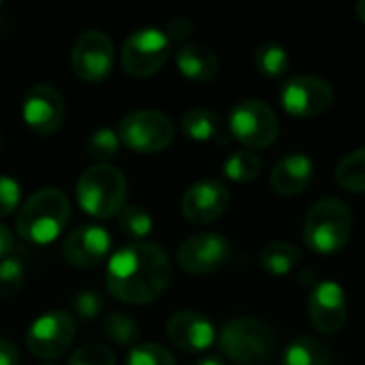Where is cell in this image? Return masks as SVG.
<instances>
[{
  "label": "cell",
  "mask_w": 365,
  "mask_h": 365,
  "mask_svg": "<svg viewBox=\"0 0 365 365\" xmlns=\"http://www.w3.org/2000/svg\"><path fill=\"white\" fill-rule=\"evenodd\" d=\"M173 269L165 250L150 242H130L107 263V291L130 306L156 302L171 284Z\"/></svg>",
  "instance_id": "obj_1"
},
{
  "label": "cell",
  "mask_w": 365,
  "mask_h": 365,
  "mask_svg": "<svg viewBox=\"0 0 365 365\" xmlns=\"http://www.w3.org/2000/svg\"><path fill=\"white\" fill-rule=\"evenodd\" d=\"M71 218V203L58 188H41L17 212V233L21 240L45 246L62 235Z\"/></svg>",
  "instance_id": "obj_2"
},
{
  "label": "cell",
  "mask_w": 365,
  "mask_h": 365,
  "mask_svg": "<svg viewBox=\"0 0 365 365\" xmlns=\"http://www.w3.org/2000/svg\"><path fill=\"white\" fill-rule=\"evenodd\" d=\"M353 235V214L338 197L319 199L304 220V242L319 255L340 252Z\"/></svg>",
  "instance_id": "obj_3"
},
{
  "label": "cell",
  "mask_w": 365,
  "mask_h": 365,
  "mask_svg": "<svg viewBox=\"0 0 365 365\" xmlns=\"http://www.w3.org/2000/svg\"><path fill=\"white\" fill-rule=\"evenodd\" d=\"M218 346L235 365H265L278 349V338L265 321L240 317L222 327Z\"/></svg>",
  "instance_id": "obj_4"
},
{
  "label": "cell",
  "mask_w": 365,
  "mask_h": 365,
  "mask_svg": "<svg viewBox=\"0 0 365 365\" xmlns=\"http://www.w3.org/2000/svg\"><path fill=\"white\" fill-rule=\"evenodd\" d=\"M77 203L94 218H113L126 205L128 184L120 169L111 165H92L77 180Z\"/></svg>",
  "instance_id": "obj_5"
},
{
  "label": "cell",
  "mask_w": 365,
  "mask_h": 365,
  "mask_svg": "<svg viewBox=\"0 0 365 365\" xmlns=\"http://www.w3.org/2000/svg\"><path fill=\"white\" fill-rule=\"evenodd\" d=\"M118 139L137 154H156L173 143L175 128L167 113L139 109L126 113L118 124Z\"/></svg>",
  "instance_id": "obj_6"
},
{
  "label": "cell",
  "mask_w": 365,
  "mask_h": 365,
  "mask_svg": "<svg viewBox=\"0 0 365 365\" xmlns=\"http://www.w3.org/2000/svg\"><path fill=\"white\" fill-rule=\"evenodd\" d=\"M229 130L246 148L263 150L276 143L280 135V122L276 111L267 103L259 98H246L235 103V107L231 109Z\"/></svg>",
  "instance_id": "obj_7"
},
{
  "label": "cell",
  "mask_w": 365,
  "mask_h": 365,
  "mask_svg": "<svg viewBox=\"0 0 365 365\" xmlns=\"http://www.w3.org/2000/svg\"><path fill=\"white\" fill-rule=\"evenodd\" d=\"M171 56V41L158 28H141L133 32L122 47V68L139 79L156 75Z\"/></svg>",
  "instance_id": "obj_8"
},
{
  "label": "cell",
  "mask_w": 365,
  "mask_h": 365,
  "mask_svg": "<svg viewBox=\"0 0 365 365\" xmlns=\"http://www.w3.org/2000/svg\"><path fill=\"white\" fill-rule=\"evenodd\" d=\"M75 331L77 325L73 314L53 310L32 321L30 329L26 331V346L38 359H56L73 344Z\"/></svg>",
  "instance_id": "obj_9"
},
{
  "label": "cell",
  "mask_w": 365,
  "mask_h": 365,
  "mask_svg": "<svg viewBox=\"0 0 365 365\" xmlns=\"http://www.w3.org/2000/svg\"><path fill=\"white\" fill-rule=\"evenodd\" d=\"M334 86L317 75H293L280 88V103L291 115L314 118L334 103Z\"/></svg>",
  "instance_id": "obj_10"
},
{
  "label": "cell",
  "mask_w": 365,
  "mask_h": 365,
  "mask_svg": "<svg viewBox=\"0 0 365 365\" xmlns=\"http://www.w3.org/2000/svg\"><path fill=\"white\" fill-rule=\"evenodd\" d=\"M115 60V49L107 32L86 30L73 45L71 66L73 73L88 83H98L109 77Z\"/></svg>",
  "instance_id": "obj_11"
},
{
  "label": "cell",
  "mask_w": 365,
  "mask_h": 365,
  "mask_svg": "<svg viewBox=\"0 0 365 365\" xmlns=\"http://www.w3.org/2000/svg\"><path fill=\"white\" fill-rule=\"evenodd\" d=\"M231 261V244L220 233H197L178 248V263L190 276H207Z\"/></svg>",
  "instance_id": "obj_12"
},
{
  "label": "cell",
  "mask_w": 365,
  "mask_h": 365,
  "mask_svg": "<svg viewBox=\"0 0 365 365\" xmlns=\"http://www.w3.org/2000/svg\"><path fill=\"white\" fill-rule=\"evenodd\" d=\"M21 115H24L26 126L34 135L49 137L64 122V101L60 92L49 83L32 86L24 96Z\"/></svg>",
  "instance_id": "obj_13"
},
{
  "label": "cell",
  "mask_w": 365,
  "mask_h": 365,
  "mask_svg": "<svg viewBox=\"0 0 365 365\" xmlns=\"http://www.w3.org/2000/svg\"><path fill=\"white\" fill-rule=\"evenodd\" d=\"M308 314L317 331L325 336L338 334L346 325L349 317V304L342 287L334 280L319 282L308 297Z\"/></svg>",
  "instance_id": "obj_14"
},
{
  "label": "cell",
  "mask_w": 365,
  "mask_h": 365,
  "mask_svg": "<svg viewBox=\"0 0 365 365\" xmlns=\"http://www.w3.org/2000/svg\"><path fill=\"white\" fill-rule=\"evenodd\" d=\"M231 203V192L220 180H201L182 197V214L192 225H210L218 220Z\"/></svg>",
  "instance_id": "obj_15"
},
{
  "label": "cell",
  "mask_w": 365,
  "mask_h": 365,
  "mask_svg": "<svg viewBox=\"0 0 365 365\" xmlns=\"http://www.w3.org/2000/svg\"><path fill=\"white\" fill-rule=\"evenodd\" d=\"M111 250V235L98 225H81L71 231L62 244L64 261L77 269L98 267Z\"/></svg>",
  "instance_id": "obj_16"
},
{
  "label": "cell",
  "mask_w": 365,
  "mask_h": 365,
  "mask_svg": "<svg viewBox=\"0 0 365 365\" xmlns=\"http://www.w3.org/2000/svg\"><path fill=\"white\" fill-rule=\"evenodd\" d=\"M169 342L184 353L207 351L216 340V329L212 321L195 310H180L167 321Z\"/></svg>",
  "instance_id": "obj_17"
},
{
  "label": "cell",
  "mask_w": 365,
  "mask_h": 365,
  "mask_svg": "<svg viewBox=\"0 0 365 365\" xmlns=\"http://www.w3.org/2000/svg\"><path fill=\"white\" fill-rule=\"evenodd\" d=\"M312 175H314L312 158L304 152H291L274 165L269 173V182L278 195L295 197L310 186Z\"/></svg>",
  "instance_id": "obj_18"
},
{
  "label": "cell",
  "mask_w": 365,
  "mask_h": 365,
  "mask_svg": "<svg viewBox=\"0 0 365 365\" xmlns=\"http://www.w3.org/2000/svg\"><path fill=\"white\" fill-rule=\"evenodd\" d=\"M175 64L180 73L192 81H210L220 71V60L207 45L188 43L175 51Z\"/></svg>",
  "instance_id": "obj_19"
},
{
  "label": "cell",
  "mask_w": 365,
  "mask_h": 365,
  "mask_svg": "<svg viewBox=\"0 0 365 365\" xmlns=\"http://www.w3.org/2000/svg\"><path fill=\"white\" fill-rule=\"evenodd\" d=\"M282 365H334V351L314 336H302L284 349Z\"/></svg>",
  "instance_id": "obj_20"
},
{
  "label": "cell",
  "mask_w": 365,
  "mask_h": 365,
  "mask_svg": "<svg viewBox=\"0 0 365 365\" xmlns=\"http://www.w3.org/2000/svg\"><path fill=\"white\" fill-rule=\"evenodd\" d=\"M261 267L272 276H287L302 263V250L284 240L269 242L261 250Z\"/></svg>",
  "instance_id": "obj_21"
},
{
  "label": "cell",
  "mask_w": 365,
  "mask_h": 365,
  "mask_svg": "<svg viewBox=\"0 0 365 365\" xmlns=\"http://www.w3.org/2000/svg\"><path fill=\"white\" fill-rule=\"evenodd\" d=\"M182 133L192 141H218L222 135L220 115L212 109H190L182 115Z\"/></svg>",
  "instance_id": "obj_22"
},
{
  "label": "cell",
  "mask_w": 365,
  "mask_h": 365,
  "mask_svg": "<svg viewBox=\"0 0 365 365\" xmlns=\"http://www.w3.org/2000/svg\"><path fill=\"white\" fill-rule=\"evenodd\" d=\"M103 331L109 338V342H113L115 346H122V349H135L137 346L139 325L126 312H120V310L109 312L103 321Z\"/></svg>",
  "instance_id": "obj_23"
},
{
  "label": "cell",
  "mask_w": 365,
  "mask_h": 365,
  "mask_svg": "<svg viewBox=\"0 0 365 365\" xmlns=\"http://www.w3.org/2000/svg\"><path fill=\"white\" fill-rule=\"evenodd\" d=\"M336 182L349 192H365V148L346 154L338 163Z\"/></svg>",
  "instance_id": "obj_24"
},
{
  "label": "cell",
  "mask_w": 365,
  "mask_h": 365,
  "mask_svg": "<svg viewBox=\"0 0 365 365\" xmlns=\"http://www.w3.org/2000/svg\"><path fill=\"white\" fill-rule=\"evenodd\" d=\"M118 225L122 229V233L133 240V242H143L145 237L152 235L154 231V218L150 216V212L137 203L133 205H124L118 214Z\"/></svg>",
  "instance_id": "obj_25"
},
{
  "label": "cell",
  "mask_w": 365,
  "mask_h": 365,
  "mask_svg": "<svg viewBox=\"0 0 365 365\" xmlns=\"http://www.w3.org/2000/svg\"><path fill=\"white\" fill-rule=\"evenodd\" d=\"M289 51L278 43H261L255 51V66L265 77H280L289 71Z\"/></svg>",
  "instance_id": "obj_26"
},
{
  "label": "cell",
  "mask_w": 365,
  "mask_h": 365,
  "mask_svg": "<svg viewBox=\"0 0 365 365\" xmlns=\"http://www.w3.org/2000/svg\"><path fill=\"white\" fill-rule=\"evenodd\" d=\"M261 158L250 152V150H240V152H233L227 160H225V175L233 182H240V184H246V182H252L259 178L261 173Z\"/></svg>",
  "instance_id": "obj_27"
},
{
  "label": "cell",
  "mask_w": 365,
  "mask_h": 365,
  "mask_svg": "<svg viewBox=\"0 0 365 365\" xmlns=\"http://www.w3.org/2000/svg\"><path fill=\"white\" fill-rule=\"evenodd\" d=\"M118 150H120L118 133L113 128H107V126L94 130L86 143V154L96 165H107L109 160H113L118 156Z\"/></svg>",
  "instance_id": "obj_28"
},
{
  "label": "cell",
  "mask_w": 365,
  "mask_h": 365,
  "mask_svg": "<svg viewBox=\"0 0 365 365\" xmlns=\"http://www.w3.org/2000/svg\"><path fill=\"white\" fill-rule=\"evenodd\" d=\"M26 278L24 261L17 257H4L0 261V297H13L21 291Z\"/></svg>",
  "instance_id": "obj_29"
},
{
  "label": "cell",
  "mask_w": 365,
  "mask_h": 365,
  "mask_svg": "<svg viewBox=\"0 0 365 365\" xmlns=\"http://www.w3.org/2000/svg\"><path fill=\"white\" fill-rule=\"evenodd\" d=\"M126 365H178L175 357L160 344H137L130 349V355L126 359Z\"/></svg>",
  "instance_id": "obj_30"
},
{
  "label": "cell",
  "mask_w": 365,
  "mask_h": 365,
  "mask_svg": "<svg viewBox=\"0 0 365 365\" xmlns=\"http://www.w3.org/2000/svg\"><path fill=\"white\" fill-rule=\"evenodd\" d=\"M105 308V297L96 289H83L73 297V310L83 321H94Z\"/></svg>",
  "instance_id": "obj_31"
},
{
  "label": "cell",
  "mask_w": 365,
  "mask_h": 365,
  "mask_svg": "<svg viewBox=\"0 0 365 365\" xmlns=\"http://www.w3.org/2000/svg\"><path fill=\"white\" fill-rule=\"evenodd\" d=\"M68 365H115V355L109 346L86 344L71 355Z\"/></svg>",
  "instance_id": "obj_32"
},
{
  "label": "cell",
  "mask_w": 365,
  "mask_h": 365,
  "mask_svg": "<svg viewBox=\"0 0 365 365\" xmlns=\"http://www.w3.org/2000/svg\"><path fill=\"white\" fill-rule=\"evenodd\" d=\"M21 199V186L9 175H0V218L13 214Z\"/></svg>",
  "instance_id": "obj_33"
},
{
  "label": "cell",
  "mask_w": 365,
  "mask_h": 365,
  "mask_svg": "<svg viewBox=\"0 0 365 365\" xmlns=\"http://www.w3.org/2000/svg\"><path fill=\"white\" fill-rule=\"evenodd\" d=\"M190 32H192V21L188 17H173L165 34L173 43V41H184L186 36H190Z\"/></svg>",
  "instance_id": "obj_34"
},
{
  "label": "cell",
  "mask_w": 365,
  "mask_h": 365,
  "mask_svg": "<svg viewBox=\"0 0 365 365\" xmlns=\"http://www.w3.org/2000/svg\"><path fill=\"white\" fill-rule=\"evenodd\" d=\"M0 365H19V351L11 340L0 338Z\"/></svg>",
  "instance_id": "obj_35"
},
{
  "label": "cell",
  "mask_w": 365,
  "mask_h": 365,
  "mask_svg": "<svg viewBox=\"0 0 365 365\" xmlns=\"http://www.w3.org/2000/svg\"><path fill=\"white\" fill-rule=\"evenodd\" d=\"M11 248H13V233L0 222V261H2V257H6L11 252Z\"/></svg>",
  "instance_id": "obj_36"
},
{
  "label": "cell",
  "mask_w": 365,
  "mask_h": 365,
  "mask_svg": "<svg viewBox=\"0 0 365 365\" xmlns=\"http://www.w3.org/2000/svg\"><path fill=\"white\" fill-rule=\"evenodd\" d=\"M192 365H225V364L220 361V357H203V359L195 361Z\"/></svg>",
  "instance_id": "obj_37"
},
{
  "label": "cell",
  "mask_w": 365,
  "mask_h": 365,
  "mask_svg": "<svg viewBox=\"0 0 365 365\" xmlns=\"http://www.w3.org/2000/svg\"><path fill=\"white\" fill-rule=\"evenodd\" d=\"M357 15H359L361 21H365V0H359V2H357Z\"/></svg>",
  "instance_id": "obj_38"
},
{
  "label": "cell",
  "mask_w": 365,
  "mask_h": 365,
  "mask_svg": "<svg viewBox=\"0 0 365 365\" xmlns=\"http://www.w3.org/2000/svg\"><path fill=\"white\" fill-rule=\"evenodd\" d=\"M0 148H2V135H0Z\"/></svg>",
  "instance_id": "obj_39"
},
{
  "label": "cell",
  "mask_w": 365,
  "mask_h": 365,
  "mask_svg": "<svg viewBox=\"0 0 365 365\" xmlns=\"http://www.w3.org/2000/svg\"><path fill=\"white\" fill-rule=\"evenodd\" d=\"M41 365H56V364H41Z\"/></svg>",
  "instance_id": "obj_40"
},
{
  "label": "cell",
  "mask_w": 365,
  "mask_h": 365,
  "mask_svg": "<svg viewBox=\"0 0 365 365\" xmlns=\"http://www.w3.org/2000/svg\"><path fill=\"white\" fill-rule=\"evenodd\" d=\"M0 9H2V4H0Z\"/></svg>",
  "instance_id": "obj_41"
}]
</instances>
